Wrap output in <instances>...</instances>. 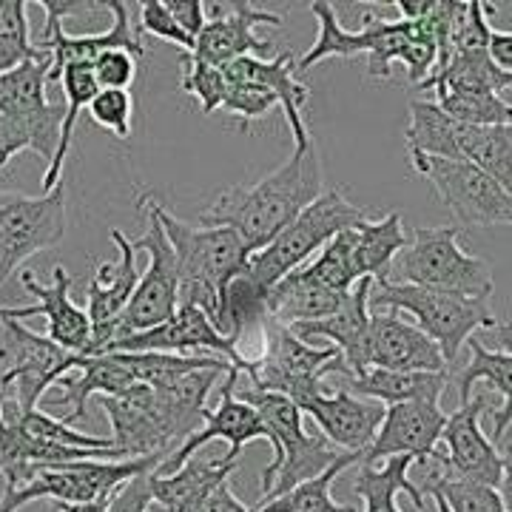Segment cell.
Returning <instances> with one entry per match:
<instances>
[{
    "mask_svg": "<svg viewBox=\"0 0 512 512\" xmlns=\"http://www.w3.org/2000/svg\"><path fill=\"white\" fill-rule=\"evenodd\" d=\"M325 191V168L316 143L293 148L291 160L254 185H231L205 205L197 225L231 228L245 248L256 254L268 248L319 194Z\"/></svg>",
    "mask_w": 512,
    "mask_h": 512,
    "instance_id": "1",
    "label": "cell"
},
{
    "mask_svg": "<svg viewBox=\"0 0 512 512\" xmlns=\"http://www.w3.org/2000/svg\"><path fill=\"white\" fill-rule=\"evenodd\" d=\"M103 9L111 12V26L106 32H97V35H66L63 26H55L52 32H43L35 46L49 55V83H57L60 72L69 66V63H92L94 57L109 52V49H123L131 57L146 55V46L140 35L134 32L131 26V15H128L126 3H117V0H103Z\"/></svg>",
    "mask_w": 512,
    "mask_h": 512,
    "instance_id": "22",
    "label": "cell"
},
{
    "mask_svg": "<svg viewBox=\"0 0 512 512\" xmlns=\"http://www.w3.org/2000/svg\"><path fill=\"white\" fill-rule=\"evenodd\" d=\"M63 239H66V183L40 197L0 191V288L18 274L26 259L57 248Z\"/></svg>",
    "mask_w": 512,
    "mask_h": 512,
    "instance_id": "10",
    "label": "cell"
},
{
    "mask_svg": "<svg viewBox=\"0 0 512 512\" xmlns=\"http://www.w3.org/2000/svg\"><path fill=\"white\" fill-rule=\"evenodd\" d=\"M447 424V413L439 402H407L393 404L384 410V419L376 430V439L365 450L362 464H376L379 458L410 456L416 461H444L439 450L441 430Z\"/></svg>",
    "mask_w": 512,
    "mask_h": 512,
    "instance_id": "17",
    "label": "cell"
},
{
    "mask_svg": "<svg viewBox=\"0 0 512 512\" xmlns=\"http://www.w3.org/2000/svg\"><path fill=\"white\" fill-rule=\"evenodd\" d=\"M29 3L0 0V74L18 69L26 60H37L43 52L32 43L29 32Z\"/></svg>",
    "mask_w": 512,
    "mask_h": 512,
    "instance_id": "39",
    "label": "cell"
},
{
    "mask_svg": "<svg viewBox=\"0 0 512 512\" xmlns=\"http://www.w3.org/2000/svg\"><path fill=\"white\" fill-rule=\"evenodd\" d=\"M404 146H407V154L461 160V154H458V123L439 109L436 100H410Z\"/></svg>",
    "mask_w": 512,
    "mask_h": 512,
    "instance_id": "33",
    "label": "cell"
},
{
    "mask_svg": "<svg viewBox=\"0 0 512 512\" xmlns=\"http://www.w3.org/2000/svg\"><path fill=\"white\" fill-rule=\"evenodd\" d=\"M89 117L100 128L111 131L117 140L131 137V120H134V97L131 92H117V89H103L94 94L89 103Z\"/></svg>",
    "mask_w": 512,
    "mask_h": 512,
    "instance_id": "43",
    "label": "cell"
},
{
    "mask_svg": "<svg viewBox=\"0 0 512 512\" xmlns=\"http://www.w3.org/2000/svg\"><path fill=\"white\" fill-rule=\"evenodd\" d=\"M365 220V208L350 202L342 194V188H325L268 248L251 254L242 274L248 276L256 288L268 291L282 276L302 268V262L311 259L316 251H322L336 234L356 228Z\"/></svg>",
    "mask_w": 512,
    "mask_h": 512,
    "instance_id": "6",
    "label": "cell"
},
{
    "mask_svg": "<svg viewBox=\"0 0 512 512\" xmlns=\"http://www.w3.org/2000/svg\"><path fill=\"white\" fill-rule=\"evenodd\" d=\"M100 404L111 421V447L123 458L174 453L171 441L165 439L163 427L157 421L148 384H134L123 396H100Z\"/></svg>",
    "mask_w": 512,
    "mask_h": 512,
    "instance_id": "24",
    "label": "cell"
},
{
    "mask_svg": "<svg viewBox=\"0 0 512 512\" xmlns=\"http://www.w3.org/2000/svg\"><path fill=\"white\" fill-rule=\"evenodd\" d=\"M146 512H168V510H165V507H160L157 501H151V504H148V510H146Z\"/></svg>",
    "mask_w": 512,
    "mask_h": 512,
    "instance_id": "54",
    "label": "cell"
},
{
    "mask_svg": "<svg viewBox=\"0 0 512 512\" xmlns=\"http://www.w3.org/2000/svg\"><path fill=\"white\" fill-rule=\"evenodd\" d=\"M52 507L57 512H109V495L97 498V501H86V504H60V501H52Z\"/></svg>",
    "mask_w": 512,
    "mask_h": 512,
    "instance_id": "52",
    "label": "cell"
},
{
    "mask_svg": "<svg viewBox=\"0 0 512 512\" xmlns=\"http://www.w3.org/2000/svg\"><path fill=\"white\" fill-rule=\"evenodd\" d=\"M151 487H148V473L128 478L109 495V512H146L151 504Z\"/></svg>",
    "mask_w": 512,
    "mask_h": 512,
    "instance_id": "47",
    "label": "cell"
},
{
    "mask_svg": "<svg viewBox=\"0 0 512 512\" xmlns=\"http://www.w3.org/2000/svg\"><path fill=\"white\" fill-rule=\"evenodd\" d=\"M427 493L441 495L453 512H510L507 498L498 490L476 484V481H464V478L450 476L444 470L436 473L433 481L427 484Z\"/></svg>",
    "mask_w": 512,
    "mask_h": 512,
    "instance_id": "41",
    "label": "cell"
},
{
    "mask_svg": "<svg viewBox=\"0 0 512 512\" xmlns=\"http://www.w3.org/2000/svg\"><path fill=\"white\" fill-rule=\"evenodd\" d=\"M228 83H259L265 89H271L279 100V106L285 111V123L293 134V148L311 146V128L302 117L305 103L311 100V89L296 80V63L291 52H279L274 57H239L234 63L222 66Z\"/></svg>",
    "mask_w": 512,
    "mask_h": 512,
    "instance_id": "23",
    "label": "cell"
},
{
    "mask_svg": "<svg viewBox=\"0 0 512 512\" xmlns=\"http://www.w3.org/2000/svg\"><path fill=\"white\" fill-rule=\"evenodd\" d=\"M137 379L123 362L120 353H100V356H83L80 362V376H63L57 387V402L69 404L72 410L66 413L63 424H72L86 416V404L92 396H123L131 390Z\"/></svg>",
    "mask_w": 512,
    "mask_h": 512,
    "instance_id": "27",
    "label": "cell"
},
{
    "mask_svg": "<svg viewBox=\"0 0 512 512\" xmlns=\"http://www.w3.org/2000/svg\"><path fill=\"white\" fill-rule=\"evenodd\" d=\"M20 285L29 296H35L37 302L26 305V308H0V316L18 319V322L26 316H46L49 339L60 348L86 356L89 342H92V325H89L86 311L80 305H74L72 276L66 271V265L52 268V285L37 282L35 274H29V271L20 274Z\"/></svg>",
    "mask_w": 512,
    "mask_h": 512,
    "instance_id": "18",
    "label": "cell"
},
{
    "mask_svg": "<svg viewBox=\"0 0 512 512\" xmlns=\"http://www.w3.org/2000/svg\"><path fill=\"white\" fill-rule=\"evenodd\" d=\"M461 160L481 168L504 191L512 188V131L510 126H461L458 123Z\"/></svg>",
    "mask_w": 512,
    "mask_h": 512,
    "instance_id": "35",
    "label": "cell"
},
{
    "mask_svg": "<svg viewBox=\"0 0 512 512\" xmlns=\"http://www.w3.org/2000/svg\"><path fill=\"white\" fill-rule=\"evenodd\" d=\"M92 74L97 89H117L128 92L131 83L137 80V57H131L123 49H109L92 60Z\"/></svg>",
    "mask_w": 512,
    "mask_h": 512,
    "instance_id": "45",
    "label": "cell"
},
{
    "mask_svg": "<svg viewBox=\"0 0 512 512\" xmlns=\"http://www.w3.org/2000/svg\"><path fill=\"white\" fill-rule=\"evenodd\" d=\"M416 464V458L396 456L387 458L382 467L376 464H359V473L353 481V493L365 501V512H402L396 498L410 495L413 507L424 510V495L410 481V467Z\"/></svg>",
    "mask_w": 512,
    "mask_h": 512,
    "instance_id": "30",
    "label": "cell"
},
{
    "mask_svg": "<svg viewBox=\"0 0 512 512\" xmlns=\"http://www.w3.org/2000/svg\"><path fill=\"white\" fill-rule=\"evenodd\" d=\"M302 416H311L319 424V433L339 453H365L376 439V430L384 419L379 402H365L339 387L336 393H313L296 402Z\"/></svg>",
    "mask_w": 512,
    "mask_h": 512,
    "instance_id": "20",
    "label": "cell"
},
{
    "mask_svg": "<svg viewBox=\"0 0 512 512\" xmlns=\"http://www.w3.org/2000/svg\"><path fill=\"white\" fill-rule=\"evenodd\" d=\"M49 66H52L49 55H43L20 63L12 72L0 74V117L26 123L52 106L46 100Z\"/></svg>",
    "mask_w": 512,
    "mask_h": 512,
    "instance_id": "32",
    "label": "cell"
},
{
    "mask_svg": "<svg viewBox=\"0 0 512 512\" xmlns=\"http://www.w3.org/2000/svg\"><path fill=\"white\" fill-rule=\"evenodd\" d=\"M0 328V396L15 399L20 410H37L40 396L80 367L83 353L60 348L18 319L0 316Z\"/></svg>",
    "mask_w": 512,
    "mask_h": 512,
    "instance_id": "9",
    "label": "cell"
},
{
    "mask_svg": "<svg viewBox=\"0 0 512 512\" xmlns=\"http://www.w3.org/2000/svg\"><path fill=\"white\" fill-rule=\"evenodd\" d=\"M194 512H251V510L239 501L237 495H234V490H231V484L225 481V484H220V487L208 495V498H205Z\"/></svg>",
    "mask_w": 512,
    "mask_h": 512,
    "instance_id": "51",
    "label": "cell"
},
{
    "mask_svg": "<svg viewBox=\"0 0 512 512\" xmlns=\"http://www.w3.org/2000/svg\"><path fill=\"white\" fill-rule=\"evenodd\" d=\"M165 9H168L171 18L177 20V26L183 29L185 35L197 40L202 26H205V6L200 0H174V3H165Z\"/></svg>",
    "mask_w": 512,
    "mask_h": 512,
    "instance_id": "48",
    "label": "cell"
},
{
    "mask_svg": "<svg viewBox=\"0 0 512 512\" xmlns=\"http://www.w3.org/2000/svg\"><path fill=\"white\" fill-rule=\"evenodd\" d=\"M356 265L362 279H384L393 256L407 245L402 231V214L390 211L384 220H365L356 228Z\"/></svg>",
    "mask_w": 512,
    "mask_h": 512,
    "instance_id": "37",
    "label": "cell"
},
{
    "mask_svg": "<svg viewBox=\"0 0 512 512\" xmlns=\"http://www.w3.org/2000/svg\"><path fill=\"white\" fill-rule=\"evenodd\" d=\"M473 350V359L467 362L464 373L458 376V399L461 404L470 402L473 387L487 382L501 396V410H512V353H510V328L501 325V348H484L478 339H467Z\"/></svg>",
    "mask_w": 512,
    "mask_h": 512,
    "instance_id": "36",
    "label": "cell"
},
{
    "mask_svg": "<svg viewBox=\"0 0 512 512\" xmlns=\"http://www.w3.org/2000/svg\"><path fill=\"white\" fill-rule=\"evenodd\" d=\"M419 89H424V92L436 89V97L450 92L495 94L504 103H510L512 74L498 72L493 60L487 57V52H481V55H453L439 74L421 80Z\"/></svg>",
    "mask_w": 512,
    "mask_h": 512,
    "instance_id": "31",
    "label": "cell"
},
{
    "mask_svg": "<svg viewBox=\"0 0 512 512\" xmlns=\"http://www.w3.org/2000/svg\"><path fill=\"white\" fill-rule=\"evenodd\" d=\"M237 382H239V373L231 367V370L225 373V382H222L220 387L222 399L220 404H217V410H205V413H202L205 427L197 430V433H191L180 447H174V453L165 458L163 464L154 470L157 476H168V473L180 470L188 458L197 456V450H202L208 441H214V439H222L231 444L228 458H234V461H239L242 447H245V444H251V441L265 439L268 444H271V433H268V427L262 424L259 413H256L254 407H251L248 402L237 399Z\"/></svg>",
    "mask_w": 512,
    "mask_h": 512,
    "instance_id": "14",
    "label": "cell"
},
{
    "mask_svg": "<svg viewBox=\"0 0 512 512\" xmlns=\"http://www.w3.org/2000/svg\"><path fill=\"white\" fill-rule=\"evenodd\" d=\"M365 365L396 373H450L439 348L399 313H370Z\"/></svg>",
    "mask_w": 512,
    "mask_h": 512,
    "instance_id": "21",
    "label": "cell"
},
{
    "mask_svg": "<svg viewBox=\"0 0 512 512\" xmlns=\"http://www.w3.org/2000/svg\"><path fill=\"white\" fill-rule=\"evenodd\" d=\"M348 293H333L313 282L302 268H296L288 276H282L274 288L265 293L268 319H274L285 328L302 325V322H319L330 313L339 311Z\"/></svg>",
    "mask_w": 512,
    "mask_h": 512,
    "instance_id": "28",
    "label": "cell"
},
{
    "mask_svg": "<svg viewBox=\"0 0 512 512\" xmlns=\"http://www.w3.org/2000/svg\"><path fill=\"white\" fill-rule=\"evenodd\" d=\"M450 384V373H396L367 367L359 376H348V393L356 399L365 396L379 404H407V402H439L441 393Z\"/></svg>",
    "mask_w": 512,
    "mask_h": 512,
    "instance_id": "29",
    "label": "cell"
},
{
    "mask_svg": "<svg viewBox=\"0 0 512 512\" xmlns=\"http://www.w3.org/2000/svg\"><path fill=\"white\" fill-rule=\"evenodd\" d=\"M461 228H416L413 239L393 256L387 268V282L416 285L430 291L458 293L470 299H490L495 291L493 268L481 256L467 254L458 245Z\"/></svg>",
    "mask_w": 512,
    "mask_h": 512,
    "instance_id": "4",
    "label": "cell"
},
{
    "mask_svg": "<svg viewBox=\"0 0 512 512\" xmlns=\"http://www.w3.org/2000/svg\"><path fill=\"white\" fill-rule=\"evenodd\" d=\"M165 453L143 458H126V461H69V464H52L37 470L29 484L9 495H0V512H20L32 501H60V504H86L111 495L128 478L140 473H154L165 461Z\"/></svg>",
    "mask_w": 512,
    "mask_h": 512,
    "instance_id": "8",
    "label": "cell"
},
{
    "mask_svg": "<svg viewBox=\"0 0 512 512\" xmlns=\"http://www.w3.org/2000/svg\"><path fill=\"white\" fill-rule=\"evenodd\" d=\"M180 66H183V80H180V89L191 97L200 100L202 114H214L220 111L222 100L228 94V77H225V69L222 66H208V63H200L194 57L183 52L180 55Z\"/></svg>",
    "mask_w": 512,
    "mask_h": 512,
    "instance_id": "42",
    "label": "cell"
},
{
    "mask_svg": "<svg viewBox=\"0 0 512 512\" xmlns=\"http://www.w3.org/2000/svg\"><path fill=\"white\" fill-rule=\"evenodd\" d=\"M370 288H373V279H359L345 296V302L339 305V311L319 319V322H302V325L291 328L302 342L328 339L330 348L342 353L350 376H359V373L367 370L365 339L367 325H370V305H367L370 302Z\"/></svg>",
    "mask_w": 512,
    "mask_h": 512,
    "instance_id": "25",
    "label": "cell"
},
{
    "mask_svg": "<svg viewBox=\"0 0 512 512\" xmlns=\"http://www.w3.org/2000/svg\"><path fill=\"white\" fill-rule=\"evenodd\" d=\"M29 146V134H26V128L15 123V120H6V117H0V168L3 165H9V160L20 154V151H26Z\"/></svg>",
    "mask_w": 512,
    "mask_h": 512,
    "instance_id": "49",
    "label": "cell"
},
{
    "mask_svg": "<svg viewBox=\"0 0 512 512\" xmlns=\"http://www.w3.org/2000/svg\"><path fill=\"white\" fill-rule=\"evenodd\" d=\"M185 350H214L237 373H242L248 365V356L239 353L237 342L222 336L220 330L214 328V322L200 308H191V305H180L168 322L143 330V333L126 336V339L109 345L103 353H171V356H183Z\"/></svg>",
    "mask_w": 512,
    "mask_h": 512,
    "instance_id": "15",
    "label": "cell"
},
{
    "mask_svg": "<svg viewBox=\"0 0 512 512\" xmlns=\"http://www.w3.org/2000/svg\"><path fill=\"white\" fill-rule=\"evenodd\" d=\"M140 29L148 32V35L160 37V40H168V43H174V46H180L183 52H194V37H188L177 26V20L168 15V9H165V3L160 0H151V3H143L140 6Z\"/></svg>",
    "mask_w": 512,
    "mask_h": 512,
    "instance_id": "46",
    "label": "cell"
},
{
    "mask_svg": "<svg viewBox=\"0 0 512 512\" xmlns=\"http://www.w3.org/2000/svg\"><path fill=\"white\" fill-rule=\"evenodd\" d=\"M484 410H487V399H470L461 404L456 413L447 416V424L441 430V444H444L441 470L464 481L493 487V490L498 487L507 490L510 464H504L490 436L481 430Z\"/></svg>",
    "mask_w": 512,
    "mask_h": 512,
    "instance_id": "13",
    "label": "cell"
},
{
    "mask_svg": "<svg viewBox=\"0 0 512 512\" xmlns=\"http://www.w3.org/2000/svg\"><path fill=\"white\" fill-rule=\"evenodd\" d=\"M362 458L365 453H342L325 473H319L311 481H302L299 487H293L285 495H276L265 504H256L254 512H362L353 504H339L330 493L339 473H345L353 464H362Z\"/></svg>",
    "mask_w": 512,
    "mask_h": 512,
    "instance_id": "34",
    "label": "cell"
},
{
    "mask_svg": "<svg viewBox=\"0 0 512 512\" xmlns=\"http://www.w3.org/2000/svg\"><path fill=\"white\" fill-rule=\"evenodd\" d=\"M276 106H279V100L271 89H265L259 83H231L220 111L239 117L242 128H248L259 117H268V111L276 109Z\"/></svg>",
    "mask_w": 512,
    "mask_h": 512,
    "instance_id": "44",
    "label": "cell"
},
{
    "mask_svg": "<svg viewBox=\"0 0 512 512\" xmlns=\"http://www.w3.org/2000/svg\"><path fill=\"white\" fill-rule=\"evenodd\" d=\"M433 495V493H430ZM433 501H436V512H453L450 507H447V501L441 498V495H433Z\"/></svg>",
    "mask_w": 512,
    "mask_h": 512,
    "instance_id": "53",
    "label": "cell"
},
{
    "mask_svg": "<svg viewBox=\"0 0 512 512\" xmlns=\"http://www.w3.org/2000/svg\"><path fill=\"white\" fill-rule=\"evenodd\" d=\"M214 18H205L202 32L194 40L191 57L208 66H228L239 57L268 55L271 43L256 37V26H282V15L256 9L254 3H220L211 6Z\"/></svg>",
    "mask_w": 512,
    "mask_h": 512,
    "instance_id": "16",
    "label": "cell"
},
{
    "mask_svg": "<svg viewBox=\"0 0 512 512\" xmlns=\"http://www.w3.org/2000/svg\"><path fill=\"white\" fill-rule=\"evenodd\" d=\"M487 57L493 60L498 72L512 74V32H498L493 26L487 40Z\"/></svg>",
    "mask_w": 512,
    "mask_h": 512,
    "instance_id": "50",
    "label": "cell"
},
{
    "mask_svg": "<svg viewBox=\"0 0 512 512\" xmlns=\"http://www.w3.org/2000/svg\"><path fill=\"white\" fill-rule=\"evenodd\" d=\"M302 271L328 291L350 293V288L362 279L356 265V231L348 228L336 234L311 265H302Z\"/></svg>",
    "mask_w": 512,
    "mask_h": 512,
    "instance_id": "38",
    "label": "cell"
},
{
    "mask_svg": "<svg viewBox=\"0 0 512 512\" xmlns=\"http://www.w3.org/2000/svg\"><path fill=\"white\" fill-rule=\"evenodd\" d=\"M137 205H140V211H146L148 231L143 237L131 239V245H134V251H146L148 268L146 274H140V279H137V288L131 293L123 316L114 322L109 345L126 339V336H134V333L157 328V325L168 322L177 311V259H174V251H171L163 225L157 220V214L151 211L146 197H140Z\"/></svg>",
    "mask_w": 512,
    "mask_h": 512,
    "instance_id": "11",
    "label": "cell"
},
{
    "mask_svg": "<svg viewBox=\"0 0 512 512\" xmlns=\"http://www.w3.org/2000/svg\"><path fill=\"white\" fill-rule=\"evenodd\" d=\"M237 467L239 461L228 456L214 458V461H205V458L197 456L188 458L180 470H174L168 476L148 473L151 498L168 512H194L220 484L228 481V476Z\"/></svg>",
    "mask_w": 512,
    "mask_h": 512,
    "instance_id": "26",
    "label": "cell"
},
{
    "mask_svg": "<svg viewBox=\"0 0 512 512\" xmlns=\"http://www.w3.org/2000/svg\"><path fill=\"white\" fill-rule=\"evenodd\" d=\"M439 109L461 126H510L512 103L495 94L450 92L439 94Z\"/></svg>",
    "mask_w": 512,
    "mask_h": 512,
    "instance_id": "40",
    "label": "cell"
},
{
    "mask_svg": "<svg viewBox=\"0 0 512 512\" xmlns=\"http://www.w3.org/2000/svg\"><path fill=\"white\" fill-rule=\"evenodd\" d=\"M407 157L421 177L433 183L441 202L450 208L458 225L464 228L510 225V191H504L481 168L467 160H441V157H421V154H407Z\"/></svg>",
    "mask_w": 512,
    "mask_h": 512,
    "instance_id": "12",
    "label": "cell"
},
{
    "mask_svg": "<svg viewBox=\"0 0 512 512\" xmlns=\"http://www.w3.org/2000/svg\"><path fill=\"white\" fill-rule=\"evenodd\" d=\"M262 333H265L262 356L248 359V365L242 370L248 376V387H254V390L279 393V396H285L296 404L305 396L322 393L325 390L322 379L328 373L350 376L342 353L330 345L328 348H313L308 342H302L291 328L279 325L274 319L262 322Z\"/></svg>",
    "mask_w": 512,
    "mask_h": 512,
    "instance_id": "7",
    "label": "cell"
},
{
    "mask_svg": "<svg viewBox=\"0 0 512 512\" xmlns=\"http://www.w3.org/2000/svg\"><path fill=\"white\" fill-rule=\"evenodd\" d=\"M111 242L117 245L120 256L114 262H100L89 288H86V296H89L86 316L92 325V342H89L86 356H97L109 345L111 328L126 311L128 299H131V293L137 288V279H140L137 251H134L131 239L120 228H111Z\"/></svg>",
    "mask_w": 512,
    "mask_h": 512,
    "instance_id": "19",
    "label": "cell"
},
{
    "mask_svg": "<svg viewBox=\"0 0 512 512\" xmlns=\"http://www.w3.org/2000/svg\"><path fill=\"white\" fill-rule=\"evenodd\" d=\"M151 211L163 225L165 239L177 259V308H200L217 328L222 293L228 282L245 271L251 251L231 228H208L174 217L157 197L146 194Z\"/></svg>",
    "mask_w": 512,
    "mask_h": 512,
    "instance_id": "3",
    "label": "cell"
},
{
    "mask_svg": "<svg viewBox=\"0 0 512 512\" xmlns=\"http://www.w3.org/2000/svg\"><path fill=\"white\" fill-rule=\"evenodd\" d=\"M367 305L410 313L416 328L439 348L447 367L456 362L458 350L467 345V339H473V330L498 328V319L490 311L487 299H470L416 285H393L387 279H373Z\"/></svg>",
    "mask_w": 512,
    "mask_h": 512,
    "instance_id": "5",
    "label": "cell"
},
{
    "mask_svg": "<svg viewBox=\"0 0 512 512\" xmlns=\"http://www.w3.org/2000/svg\"><path fill=\"white\" fill-rule=\"evenodd\" d=\"M311 15L319 23V37L305 55L299 57L296 72H308L325 57L367 55V74L376 80L390 77V66L399 60L407 69V77L419 86L436 63V35L430 26V6L427 15L419 20H384L365 15L359 32H348L336 9L316 0L311 3Z\"/></svg>",
    "mask_w": 512,
    "mask_h": 512,
    "instance_id": "2",
    "label": "cell"
}]
</instances>
